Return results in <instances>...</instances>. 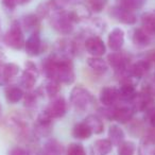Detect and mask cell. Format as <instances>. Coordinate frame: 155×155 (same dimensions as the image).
<instances>
[{"label":"cell","mask_w":155,"mask_h":155,"mask_svg":"<svg viewBox=\"0 0 155 155\" xmlns=\"http://www.w3.org/2000/svg\"><path fill=\"white\" fill-rule=\"evenodd\" d=\"M30 1L31 0H16V3H17V5H24L29 3Z\"/></svg>","instance_id":"ab89813d"},{"label":"cell","mask_w":155,"mask_h":155,"mask_svg":"<svg viewBox=\"0 0 155 155\" xmlns=\"http://www.w3.org/2000/svg\"><path fill=\"white\" fill-rule=\"evenodd\" d=\"M107 43H108V47L113 51H120L123 44H124V32H123L122 29L120 28L113 29L110 34H108Z\"/></svg>","instance_id":"9a60e30c"},{"label":"cell","mask_w":155,"mask_h":155,"mask_svg":"<svg viewBox=\"0 0 155 155\" xmlns=\"http://www.w3.org/2000/svg\"><path fill=\"white\" fill-rule=\"evenodd\" d=\"M146 1L147 0H121L120 5L134 11V10L140 9V8L143 7Z\"/></svg>","instance_id":"d6a6232c"},{"label":"cell","mask_w":155,"mask_h":155,"mask_svg":"<svg viewBox=\"0 0 155 155\" xmlns=\"http://www.w3.org/2000/svg\"><path fill=\"white\" fill-rule=\"evenodd\" d=\"M19 66L14 63H10V64H7L3 68V79L5 81H10L12 79L16 77L19 72Z\"/></svg>","instance_id":"4dcf8cb0"},{"label":"cell","mask_w":155,"mask_h":155,"mask_svg":"<svg viewBox=\"0 0 155 155\" xmlns=\"http://www.w3.org/2000/svg\"><path fill=\"white\" fill-rule=\"evenodd\" d=\"M132 39H133V43L138 47H146V46H148L150 44L151 36H149L141 28H139L134 30Z\"/></svg>","instance_id":"484cf974"},{"label":"cell","mask_w":155,"mask_h":155,"mask_svg":"<svg viewBox=\"0 0 155 155\" xmlns=\"http://www.w3.org/2000/svg\"><path fill=\"white\" fill-rule=\"evenodd\" d=\"M39 155H44V154H39Z\"/></svg>","instance_id":"b9f144b4"},{"label":"cell","mask_w":155,"mask_h":155,"mask_svg":"<svg viewBox=\"0 0 155 155\" xmlns=\"http://www.w3.org/2000/svg\"><path fill=\"white\" fill-rule=\"evenodd\" d=\"M150 68H151V64L149 61L146 60L138 61V62H136L135 64H133L130 67V74L134 78L140 79V78L144 77L149 72Z\"/></svg>","instance_id":"2e32d148"},{"label":"cell","mask_w":155,"mask_h":155,"mask_svg":"<svg viewBox=\"0 0 155 155\" xmlns=\"http://www.w3.org/2000/svg\"><path fill=\"white\" fill-rule=\"evenodd\" d=\"M147 119H148L150 125L155 130V106L150 107L147 110Z\"/></svg>","instance_id":"d590c367"},{"label":"cell","mask_w":155,"mask_h":155,"mask_svg":"<svg viewBox=\"0 0 155 155\" xmlns=\"http://www.w3.org/2000/svg\"><path fill=\"white\" fill-rule=\"evenodd\" d=\"M8 155H30L28 153V151L25 150L21 147H14L11 150L9 151V154Z\"/></svg>","instance_id":"8d00e7d4"},{"label":"cell","mask_w":155,"mask_h":155,"mask_svg":"<svg viewBox=\"0 0 155 155\" xmlns=\"http://www.w3.org/2000/svg\"><path fill=\"white\" fill-rule=\"evenodd\" d=\"M22 26L25 27L27 31H37V27L39 26V18L35 14H30V15H27L22 19ZM32 32V33H33Z\"/></svg>","instance_id":"f1b7e54d"},{"label":"cell","mask_w":155,"mask_h":155,"mask_svg":"<svg viewBox=\"0 0 155 155\" xmlns=\"http://www.w3.org/2000/svg\"><path fill=\"white\" fill-rule=\"evenodd\" d=\"M88 1L91 10L94 12H97V13L101 12L107 3V0H88Z\"/></svg>","instance_id":"e575fe53"},{"label":"cell","mask_w":155,"mask_h":155,"mask_svg":"<svg viewBox=\"0 0 155 155\" xmlns=\"http://www.w3.org/2000/svg\"><path fill=\"white\" fill-rule=\"evenodd\" d=\"M124 132L117 124H113L108 129V139L112 142L113 146L119 147L124 141Z\"/></svg>","instance_id":"ffe728a7"},{"label":"cell","mask_w":155,"mask_h":155,"mask_svg":"<svg viewBox=\"0 0 155 155\" xmlns=\"http://www.w3.org/2000/svg\"><path fill=\"white\" fill-rule=\"evenodd\" d=\"M151 61H154V62H155V52H153L152 58H151Z\"/></svg>","instance_id":"60d3db41"},{"label":"cell","mask_w":155,"mask_h":155,"mask_svg":"<svg viewBox=\"0 0 155 155\" xmlns=\"http://www.w3.org/2000/svg\"><path fill=\"white\" fill-rule=\"evenodd\" d=\"M51 120L52 118L48 115V113L43 112L39 114L36 122V132L41 135H46L49 134L50 127H51Z\"/></svg>","instance_id":"d6986e66"},{"label":"cell","mask_w":155,"mask_h":155,"mask_svg":"<svg viewBox=\"0 0 155 155\" xmlns=\"http://www.w3.org/2000/svg\"><path fill=\"white\" fill-rule=\"evenodd\" d=\"M85 48L87 52L93 56L101 58L106 52V47L104 41L98 36H91L86 39L85 41Z\"/></svg>","instance_id":"52a82bcc"},{"label":"cell","mask_w":155,"mask_h":155,"mask_svg":"<svg viewBox=\"0 0 155 155\" xmlns=\"http://www.w3.org/2000/svg\"><path fill=\"white\" fill-rule=\"evenodd\" d=\"M136 151V144L133 141H123L118 147V155H134Z\"/></svg>","instance_id":"1f68e13d"},{"label":"cell","mask_w":155,"mask_h":155,"mask_svg":"<svg viewBox=\"0 0 155 155\" xmlns=\"http://www.w3.org/2000/svg\"><path fill=\"white\" fill-rule=\"evenodd\" d=\"M133 106L134 110L137 112H144L148 110L150 107H152L153 103V97L151 95V93H149L148 91H144L142 93H137V95L135 96V98L133 99Z\"/></svg>","instance_id":"8992f818"},{"label":"cell","mask_w":155,"mask_h":155,"mask_svg":"<svg viewBox=\"0 0 155 155\" xmlns=\"http://www.w3.org/2000/svg\"><path fill=\"white\" fill-rule=\"evenodd\" d=\"M26 52L31 56H36L41 52V39L38 31H35L30 35L25 44Z\"/></svg>","instance_id":"4fadbf2b"},{"label":"cell","mask_w":155,"mask_h":155,"mask_svg":"<svg viewBox=\"0 0 155 155\" xmlns=\"http://www.w3.org/2000/svg\"><path fill=\"white\" fill-rule=\"evenodd\" d=\"M63 146L56 139H50L44 146V155H62Z\"/></svg>","instance_id":"d4e9b609"},{"label":"cell","mask_w":155,"mask_h":155,"mask_svg":"<svg viewBox=\"0 0 155 155\" xmlns=\"http://www.w3.org/2000/svg\"><path fill=\"white\" fill-rule=\"evenodd\" d=\"M110 65L117 71H125L129 67L130 58L123 52L114 51L107 56Z\"/></svg>","instance_id":"9c48e42d"},{"label":"cell","mask_w":155,"mask_h":155,"mask_svg":"<svg viewBox=\"0 0 155 155\" xmlns=\"http://www.w3.org/2000/svg\"><path fill=\"white\" fill-rule=\"evenodd\" d=\"M2 3L5 5V7H7L10 10L15 9V7L17 5L16 0H2Z\"/></svg>","instance_id":"74e56055"},{"label":"cell","mask_w":155,"mask_h":155,"mask_svg":"<svg viewBox=\"0 0 155 155\" xmlns=\"http://www.w3.org/2000/svg\"><path fill=\"white\" fill-rule=\"evenodd\" d=\"M134 113H135V110L131 106H119V107H113L112 106V118H110V120H116L120 123H127L132 120Z\"/></svg>","instance_id":"7c38bea8"},{"label":"cell","mask_w":155,"mask_h":155,"mask_svg":"<svg viewBox=\"0 0 155 155\" xmlns=\"http://www.w3.org/2000/svg\"><path fill=\"white\" fill-rule=\"evenodd\" d=\"M66 155H87L84 147L81 143H70L67 148Z\"/></svg>","instance_id":"836d02e7"},{"label":"cell","mask_w":155,"mask_h":155,"mask_svg":"<svg viewBox=\"0 0 155 155\" xmlns=\"http://www.w3.org/2000/svg\"><path fill=\"white\" fill-rule=\"evenodd\" d=\"M138 155H155V131H150L140 142Z\"/></svg>","instance_id":"5bb4252c"},{"label":"cell","mask_w":155,"mask_h":155,"mask_svg":"<svg viewBox=\"0 0 155 155\" xmlns=\"http://www.w3.org/2000/svg\"><path fill=\"white\" fill-rule=\"evenodd\" d=\"M113 16L116 18L118 21L125 25H134L137 20L136 15L134 14V11L124 8L119 5L118 7L114 8L113 10Z\"/></svg>","instance_id":"30bf717a"},{"label":"cell","mask_w":155,"mask_h":155,"mask_svg":"<svg viewBox=\"0 0 155 155\" xmlns=\"http://www.w3.org/2000/svg\"><path fill=\"white\" fill-rule=\"evenodd\" d=\"M113 148L110 139H98L94 143V153L95 155H107Z\"/></svg>","instance_id":"cb8c5ba5"},{"label":"cell","mask_w":155,"mask_h":155,"mask_svg":"<svg viewBox=\"0 0 155 155\" xmlns=\"http://www.w3.org/2000/svg\"><path fill=\"white\" fill-rule=\"evenodd\" d=\"M99 99L104 106H114V104L119 100V89L113 86L104 87L100 91Z\"/></svg>","instance_id":"8fae6325"},{"label":"cell","mask_w":155,"mask_h":155,"mask_svg":"<svg viewBox=\"0 0 155 155\" xmlns=\"http://www.w3.org/2000/svg\"><path fill=\"white\" fill-rule=\"evenodd\" d=\"M70 103L77 110L85 112L95 103V98L86 88L82 86H75L70 93Z\"/></svg>","instance_id":"3957f363"},{"label":"cell","mask_w":155,"mask_h":155,"mask_svg":"<svg viewBox=\"0 0 155 155\" xmlns=\"http://www.w3.org/2000/svg\"><path fill=\"white\" fill-rule=\"evenodd\" d=\"M60 91H61V83L56 80H53V79H49L45 86V91L48 97L54 98L60 93Z\"/></svg>","instance_id":"f546056e"},{"label":"cell","mask_w":155,"mask_h":155,"mask_svg":"<svg viewBox=\"0 0 155 155\" xmlns=\"http://www.w3.org/2000/svg\"><path fill=\"white\" fill-rule=\"evenodd\" d=\"M84 122L89 127L93 134H101L104 131V124L102 120L96 115H89L85 118Z\"/></svg>","instance_id":"603a6c76"},{"label":"cell","mask_w":155,"mask_h":155,"mask_svg":"<svg viewBox=\"0 0 155 155\" xmlns=\"http://www.w3.org/2000/svg\"><path fill=\"white\" fill-rule=\"evenodd\" d=\"M87 65L93 69L94 71L99 73H104L107 71L108 65L103 58H98V56H91L87 58Z\"/></svg>","instance_id":"7402d4cb"},{"label":"cell","mask_w":155,"mask_h":155,"mask_svg":"<svg viewBox=\"0 0 155 155\" xmlns=\"http://www.w3.org/2000/svg\"><path fill=\"white\" fill-rule=\"evenodd\" d=\"M141 29L149 36H155V11L144 13L141 16Z\"/></svg>","instance_id":"e0dca14e"},{"label":"cell","mask_w":155,"mask_h":155,"mask_svg":"<svg viewBox=\"0 0 155 155\" xmlns=\"http://www.w3.org/2000/svg\"><path fill=\"white\" fill-rule=\"evenodd\" d=\"M5 98H7L8 102L15 104L24 98V91L20 87L10 86L5 89Z\"/></svg>","instance_id":"4316f807"},{"label":"cell","mask_w":155,"mask_h":155,"mask_svg":"<svg viewBox=\"0 0 155 155\" xmlns=\"http://www.w3.org/2000/svg\"><path fill=\"white\" fill-rule=\"evenodd\" d=\"M78 21H79V16L73 11L66 12L63 10H56L53 11L50 18L52 28L63 35L70 34L73 30V24Z\"/></svg>","instance_id":"7a4b0ae2"},{"label":"cell","mask_w":155,"mask_h":155,"mask_svg":"<svg viewBox=\"0 0 155 155\" xmlns=\"http://www.w3.org/2000/svg\"><path fill=\"white\" fill-rule=\"evenodd\" d=\"M119 89V99L123 100V101H130L132 102L133 99L135 98V96L137 95V91L134 86V84H132L130 81H125L121 84Z\"/></svg>","instance_id":"ac0fdd59"},{"label":"cell","mask_w":155,"mask_h":155,"mask_svg":"<svg viewBox=\"0 0 155 155\" xmlns=\"http://www.w3.org/2000/svg\"><path fill=\"white\" fill-rule=\"evenodd\" d=\"M58 51L62 53L61 56L69 58L71 55H73L75 52V46L71 41L68 39H62L61 44H58Z\"/></svg>","instance_id":"83f0119b"},{"label":"cell","mask_w":155,"mask_h":155,"mask_svg":"<svg viewBox=\"0 0 155 155\" xmlns=\"http://www.w3.org/2000/svg\"><path fill=\"white\" fill-rule=\"evenodd\" d=\"M72 135L74 138L80 140H86L93 135V132L89 129V127L85 122H80L73 127Z\"/></svg>","instance_id":"44dd1931"},{"label":"cell","mask_w":155,"mask_h":155,"mask_svg":"<svg viewBox=\"0 0 155 155\" xmlns=\"http://www.w3.org/2000/svg\"><path fill=\"white\" fill-rule=\"evenodd\" d=\"M25 102H26V105L27 106L34 105V103H35V98L32 96V94H28V95L26 96V100H25Z\"/></svg>","instance_id":"f35d334b"},{"label":"cell","mask_w":155,"mask_h":155,"mask_svg":"<svg viewBox=\"0 0 155 155\" xmlns=\"http://www.w3.org/2000/svg\"><path fill=\"white\" fill-rule=\"evenodd\" d=\"M46 112L52 119L63 117L67 112V103L65 99L63 97H58L52 100L48 105Z\"/></svg>","instance_id":"ba28073f"},{"label":"cell","mask_w":155,"mask_h":155,"mask_svg":"<svg viewBox=\"0 0 155 155\" xmlns=\"http://www.w3.org/2000/svg\"><path fill=\"white\" fill-rule=\"evenodd\" d=\"M44 71L48 79H53L63 84H72L74 82V70L71 61L64 56L51 55L43 64Z\"/></svg>","instance_id":"6da1fadb"},{"label":"cell","mask_w":155,"mask_h":155,"mask_svg":"<svg viewBox=\"0 0 155 155\" xmlns=\"http://www.w3.org/2000/svg\"><path fill=\"white\" fill-rule=\"evenodd\" d=\"M39 73L37 70L36 66H35L34 63L32 62H27L26 63V69L24 70L21 74V85L25 88H32L35 85L37 81V78H38Z\"/></svg>","instance_id":"5b68a950"},{"label":"cell","mask_w":155,"mask_h":155,"mask_svg":"<svg viewBox=\"0 0 155 155\" xmlns=\"http://www.w3.org/2000/svg\"><path fill=\"white\" fill-rule=\"evenodd\" d=\"M5 43L10 48L15 50H20L25 47L26 41H25L24 32H22L21 27L18 24V21H14L10 27L9 31L5 33Z\"/></svg>","instance_id":"277c9868"}]
</instances>
